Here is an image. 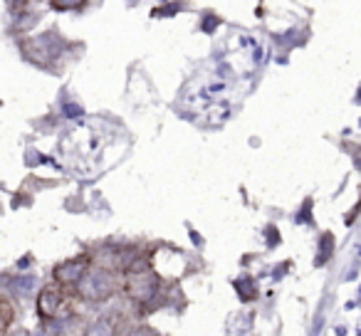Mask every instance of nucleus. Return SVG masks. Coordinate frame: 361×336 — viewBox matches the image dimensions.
I'll return each instance as SVG.
<instances>
[{
    "instance_id": "nucleus-1",
    "label": "nucleus",
    "mask_w": 361,
    "mask_h": 336,
    "mask_svg": "<svg viewBox=\"0 0 361 336\" xmlns=\"http://www.w3.org/2000/svg\"><path fill=\"white\" fill-rule=\"evenodd\" d=\"M159 275L146 265H134L124 277V292L139 304H151L159 297Z\"/></svg>"
},
{
    "instance_id": "nucleus-2",
    "label": "nucleus",
    "mask_w": 361,
    "mask_h": 336,
    "mask_svg": "<svg viewBox=\"0 0 361 336\" xmlns=\"http://www.w3.org/2000/svg\"><path fill=\"white\" fill-rule=\"evenodd\" d=\"M119 290V277L111 270H90L77 285V294L87 301H104Z\"/></svg>"
},
{
    "instance_id": "nucleus-3",
    "label": "nucleus",
    "mask_w": 361,
    "mask_h": 336,
    "mask_svg": "<svg viewBox=\"0 0 361 336\" xmlns=\"http://www.w3.org/2000/svg\"><path fill=\"white\" fill-rule=\"evenodd\" d=\"M65 292L57 290V287H45V290L40 292V299H37V314L42 316L45 321H55L60 319V316H65L62 311H65Z\"/></svg>"
},
{
    "instance_id": "nucleus-4",
    "label": "nucleus",
    "mask_w": 361,
    "mask_h": 336,
    "mask_svg": "<svg viewBox=\"0 0 361 336\" xmlns=\"http://www.w3.org/2000/svg\"><path fill=\"white\" fill-rule=\"evenodd\" d=\"M90 265V257H72V260H65L55 267V282H60L62 287H70V285H80L85 280V275Z\"/></svg>"
},
{
    "instance_id": "nucleus-5",
    "label": "nucleus",
    "mask_w": 361,
    "mask_h": 336,
    "mask_svg": "<svg viewBox=\"0 0 361 336\" xmlns=\"http://www.w3.org/2000/svg\"><path fill=\"white\" fill-rule=\"evenodd\" d=\"M11 287H13V292H16L18 297H30V294H35V287H37V280L32 275H20V277H16V280L11 282Z\"/></svg>"
},
{
    "instance_id": "nucleus-6",
    "label": "nucleus",
    "mask_w": 361,
    "mask_h": 336,
    "mask_svg": "<svg viewBox=\"0 0 361 336\" xmlns=\"http://www.w3.org/2000/svg\"><path fill=\"white\" fill-rule=\"evenodd\" d=\"M87 336H114V329H111V326L102 319V321H97V324H92L90 329H87Z\"/></svg>"
},
{
    "instance_id": "nucleus-7",
    "label": "nucleus",
    "mask_w": 361,
    "mask_h": 336,
    "mask_svg": "<svg viewBox=\"0 0 361 336\" xmlns=\"http://www.w3.org/2000/svg\"><path fill=\"white\" fill-rule=\"evenodd\" d=\"M116 336H154V331L144 329V326H126V329H121Z\"/></svg>"
},
{
    "instance_id": "nucleus-8",
    "label": "nucleus",
    "mask_w": 361,
    "mask_h": 336,
    "mask_svg": "<svg viewBox=\"0 0 361 336\" xmlns=\"http://www.w3.org/2000/svg\"><path fill=\"white\" fill-rule=\"evenodd\" d=\"M3 311H6V321H3V331H8V326H11V319H13V309H11V301H3Z\"/></svg>"
}]
</instances>
